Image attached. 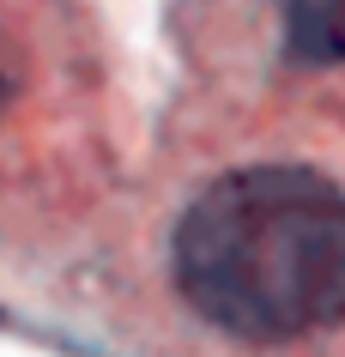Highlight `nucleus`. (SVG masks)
<instances>
[{
	"label": "nucleus",
	"mask_w": 345,
	"mask_h": 357,
	"mask_svg": "<svg viewBox=\"0 0 345 357\" xmlns=\"http://www.w3.org/2000/svg\"><path fill=\"white\" fill-rule=\"evenodd\" d=\"M170 284L200 327L291 351L345 327V188L297 158H249L182 200Z\"/></svg>",
	"instance_id": "f257e3e1"
},
{
	"label": "nucleus",
	"mask_w": 345,
	"mask_h": 357,
	"mask_svg": "<svg viewBox=\"0 0 345 357\" xmlns=\"http://www.w3.org/2000/svg\"><path fill=\"white\" fill-rule=\"evenodd\" d=\"M43 31L31 24L24 0H0V133L43 97Z\"/></svg>",
	"instance_id": "f03ea898"
},
{
	"label": "nucleus",
	"mask_w": 345,
	"mask_h": 357,
	"mask_svg": "<svg viewBox=\"0 0 345 357\" xmlns=\"http://www.w3.org/2000/svg\"><path fill=\"white\" fill-rule=\"evenodd\" d=\"M279 31L291 61L315 73L345 67V0H279Z\"/></svg>",
	"instance_id": "7ed1b4c3"
}]
</instances>
